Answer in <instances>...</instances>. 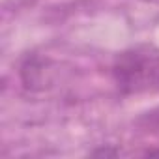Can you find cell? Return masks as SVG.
<instances>
[{
	"mask_svg": "<svg viewBox=\"0 0 159 159\" xmlns=\"http://www.w3.org/2000/svg\"><path fill=\"white\" fill-rule=\"evenodd\" d=\"M112 81L122 96H142L159 92V49L135 45L116 54Z\"/></svg>",
	"mask_w": 159,
	"mask_h": 159,
	"instance_id": "cell-1",
	"label": "cell"
},
{
	"mask_svg": "<svg viewBox=\"0 0 159 159\" xmlns=\"http://www.w3.org/2000/svg\"><path fill=\"white\" fill-rule=\"evenodd\" d=\"M142 122H144L146 127H150V129H157V131H159V107L153 109L152 112H148V114L142 118Z\"/></svg>",
	"mask_w": 159,
	"mask_h": 159,
	"instance_id": "cell-3",
	"label": "cell"
},
{
	"mask_svg": "<svg viewBox=\"0 0 159 159\" xmlns=\"http://www.w3.org/2000/svg\"><path fill=\"white\" fill-rule=\"evenodd\" d=\"M21 81L25 84V88L36 92V90H43L49 86L51 83V69H49V60L39 58L36 54L26 56L25 62L21 64Z\"/></svg>",
	"mask_w": 159,
	"mask_h": 159,
	"instance_id": "cell-2",
	"label": "cell"
},
{
	"mask_svg": "<svg viewBox=\"0 0 159 159\" xmlns=\"http://www.w3.org/2000/svg\"><path fill=\"white\" fill-rule=\"evenodd\" d=\"M146 155H159V150H148Z\"/></svg>",
	"mask_w": 159,
	"mask_h": 159,
	"instance_id": "cell-4",
	"label": "cell"
}]
</instances>
